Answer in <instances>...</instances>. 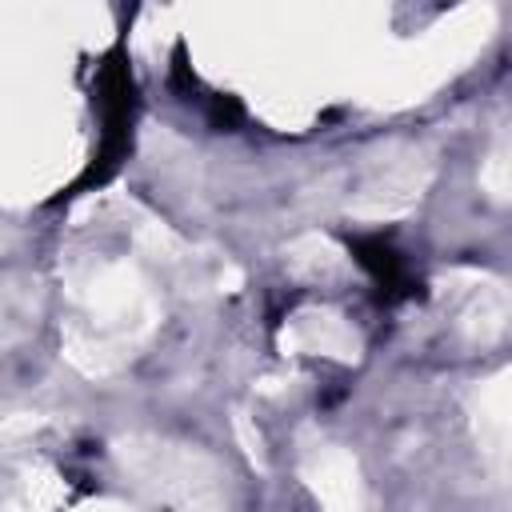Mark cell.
I'll return each instance as SVG.
<instances>
[{
  "instance_id": "6da1fadb",
  "label": "cell",
  "mask_w": 512,
  "mask_h": 512,
  "mask_svg": "<svg viewBox=\"0 0 512 512\" xmlns=\"http://www.w3.org/2000/svg\"><path fill=\"white\" fill-rule=\"evenodd\" d=\"M100 112H104V136H100V152L92 156V168L84 172L80 184H100L112 176V168L120 164L124 148H128V132H132V80H128V68H124V56L112 52L104 64H100Z\"/></svg>"
},
{
  "instance_id": "7a4b0ae2",
  "label": "cell",
  "mask_w": 512,
  "mask_h": 512,
  "mask_svg": "<svg viewBox=\"0 0 512 512\" xmlns=\"http://www.w3.org/2000/svg\"><path fill=\"white\" fill-rule=\"evenodd\" d=\"M348 248L356 252V260L368 268V276L380 284V292H384L388 300L412 292V276H408L404 260H400L384 240H364V236H360V240H348Z\"/></svg>"
}]
</instances>
